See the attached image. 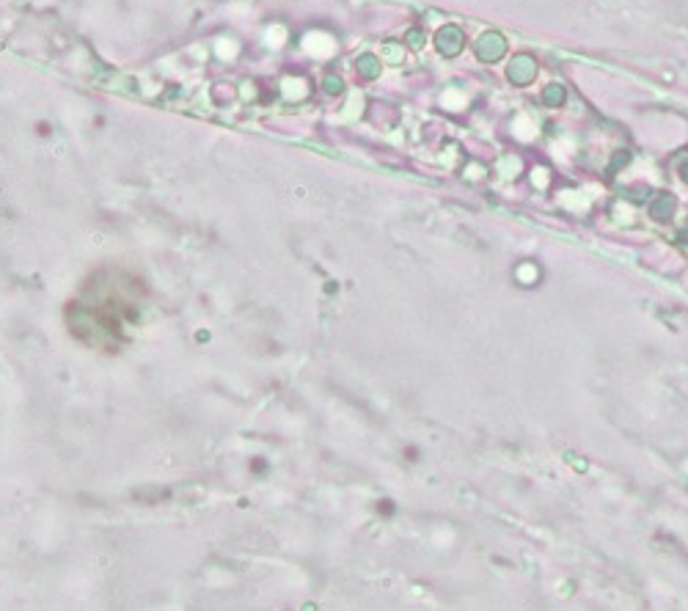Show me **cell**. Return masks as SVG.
<instances>
[{
    "label": "cell",
    "mask_w": 688,
    "mask_h": 611,
    "mask_svg": "<svg viewBox=\"0 0 688 611\" xmlns=\"http://www.w3.org/2000/svg\"><path fill=\"white\" fill-rule=\"evenodd\" d=\"M537 61H534V55H526V52H520V55H515L512 61H509V66H506V78L515 83V86H529L534 78H537Z\"/></svg>",
    "instance_id": "1"
},
{
    "label": "cell",
    "mask_w": 688,
    "mask_h": 611,
    "mask_svg": "<svg viewBox=\"0 0 688 611\" xmlns=\"http://www.w3.org/2000/svg\"><path fill=\"white\" fill-rule=\"evenodd\" d=\"M504 52H506V39L502 34L490 31V34H482L479 36V42H476V58L482 64H496V61L504 58Z\"/></svg>",
    "instance_id": "2"
},
{
    "label": "cell",
    "mask_w": 688,
    "mask_h": 611,
    "mask_svg": "<svg viewBox=\"0 0 688 611\" xmlns=\"http://www.w3.org/2000/svg\"><path fill=\"white\" fill-rule=\"evenodd\" d=\"M435 44H438L441 55L455 58V55L462 52V47H465V36H462V31H460L458 25H446V28H441V31H438Z\"/></svg>",
    "instance_id": "3"
},
{
    "label": "cell",
    "mask_w": 688,
    "mask_h": 611,
    "mask_svg": "<svg viewBox=\"0 0 688 611\" xmlns=\"http://www.w3.org/2000/svg\"><path fill=\"white\" fill-rule=\"evenodd\" d=\"M675 210H678V199H675L672 193H661V196H655V201L650 204V215L655 220H669L675 215Z\"/></svg>",
    "instance_id": "4"
},
{
    "label": "cell",
    "mask_w": 688,
    "mask_h": 611,
    "mask_svg": "<svg viewBox=\"0 0 688 611\" xmlns=\"http://www.w3.org/2000/svg\"><path fill=\"white\" fill-rule=\"evenodd\" d=\"M564 99H567V91H564V86H559V83H550V86H546V91H543L546 108H562Z\"/></svg>",
    "instance_id": "5"
},
{
    "label": "cell",
    "mask_w": 688,
    "mask_h": 611,
    "mask_svg": "<svg viewBox=\"0 0 688 611\" xmlns=\"http://www.w3.org/2000/svg\"><path fill=\"white\" fill-rule=\"evenodd\" d=\"M358 75L367 78V80H374L380 75V61L374 55H361L358 58Z\"/></svg>",
    "instance_id": "6"
},
{
    "label": "cell",
    "mask_w": 688,
    "mask_h": 611,
    "mask_svg": "<svg viewBox=\"0 0 688 611\" xmlns=\"http://www.w3.org/2000/svg\"><path fill=\"white\" fill-rule=\"evenodd\" d=\"M631 163V152L628 149H620V152H614V157H611V163H608V174H617L622 166H628Z\"/></svg>",
    "instance_id": "7"
},
{
    "label": "cell",
    "mask_w": 688,
    "mask_h": 611,
    "mask_svg": "<svg viewBox=\"0 0 688 611\" xmlns=\"http://www.w3.org/2000/svg\"><path fill=\"white\" fill-rule=\"evenodd\" d=\"M383 58L388 64H402V47L400 44H386L383 47Z\"/></svg>",
    "instance_id": "8"
},
{
    "label": "cell",
    "mask_w": 688,
    "mask_h": 611,
    "mask_svg": "<svg viewBox=\"0 0 688 611\" xmlns=\"http://www.w3.org/2000/svg\"><path fill=\"white\" fill-rule=\"evenodd\" d=\"M325 91H328V94H342V91H344V83H342V78H333V75H328V78H325Z\"/></svg>",
    "instance_id": "9"
},
{
    "label": "cell",
    "mask_w": 688,
    "mask_h": 611,
    "mask_svg": "<svg viewBox=\"0 0 688 611\" xmlns=\"http://www.w3.org/2000/svg\"><path fill=\"white\" fill-rule=\"evenodd\" d=\"M405 42L411 44L413 50H418V47L424 44V34H421V31H408V36H405Z\"/></svg>",
    "instance_id": "10"
},
{
    "label": "cell",
    "mask_w": 688,
    "mask_h": 611,
    "mask_svg": "<svg viewBox=\"0 0 688 611\" xmlns=\"http://www.w3.org/2000/svg\"><path fill=\"white\" fill-rule=\"evenodd\" d=\"M678 240H680V243H688V223L683 226V231L678 234Z\"/></svg>",
    "instance_id": "11"
}]
</instances>
